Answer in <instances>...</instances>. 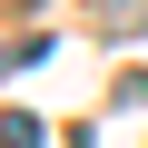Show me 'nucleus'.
Returning a JSON list of instances; mask_svg holds the SVG:
<instances>
[{"mask_svg":"<svg viewBox=\"0 0 148 148\" xmlns=\"http://www.w3.org/2000/svg\"><path fill=\"white\" fill-rule=\"evenodd\" d=\"M40 138H49V128H40L30 109H10V119H0V148H40Z\"/></svg>","mask_w":148,"mask_h":148,"instance_id":"f257e3e1","label":"nucleus"}]
</instances>
